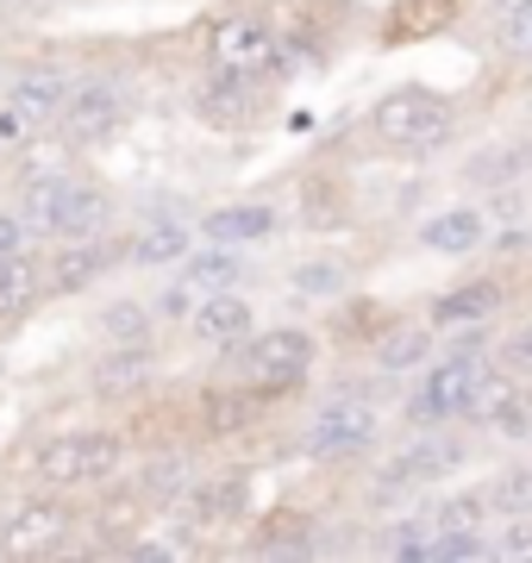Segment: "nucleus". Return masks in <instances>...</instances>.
Instances as JSON below:
<instances>
[{"mask_svg":"<svg viewBox=\"0 0 532 563\" xmlns=\"http://www.w3.org/2000/svg\"><path fill=\"white\" fill-rule=\"evenodd\" d=\"M345 288V269L339 263H308V269H295V295H339Z\"/></svg>","mask_w":532,"mask_h":563,"instance_id":"obj_31","label":"nucleus"},{"mask_svg":"<svg viewBox=\"0 0 532 563\" xmlns=\"http://www.w3.org/2000/svg\"><path fill=\"white\" fill-rule=\"evenodd\" d=\"M144 369H151V344H132L125 357L101 363V395H125V388H138Z\"/></svg>","mask_w":532,"mask_h":563,"instance_id":"obj_25","label":"nucleus"},{"mask_svg":"<svg viewBox=\"0 0 532 563\" xmlns=\"http://www.w3.org/2000/svg\"><path fill=\"white\" fill-rule=\"evenodd\" d=\"M489 514H495V507H489V488H476V495H451V501L439 507V526H445V532H476Z\"/></svg>","mask_w":532,"mask_h":563,"instance_id":"obj_26","label":"nucleus"},{"mask_svg":"<svg viewBox=\"0 0 532 563\" xmlns=\"http://www.w3.org/2000/svg\"><path fill=\"white\" fill-rule=\"evenodd\" d=\"M483 363L470 357V351H457V357H445L439 369L426 376V395H420V413H432V420H451V413H470L476 388H483Z\"/></svg>","mask_w":532,"mask_h":563,"instance_id":"obj_6","label":"nucleus"},{"mask_svg":"<svg viewBox=\"0 0 532 563\" xmlns=\"http://www.w3.org/2000/svg\"><path fill=\"white\" fill-rule=\"evenodd\" d=\"M376 439V407L369 401H332L320 420L308 426V451L332 457V451H357V444Z\"/></svg>","mask_w":532,"mask_h":563,"instance_id":"obj_7","label":"nucleus"},{"mask_svg":"<svg viewBox=\"0 0 532 563\" xmlns=\"http://www.w3.org/2000/svg\"><path fill=\"white\" fill-rule=\"evenodd\" d=\"M426 558H432V563H464V558H483V539H476V532H445V526H439V539L426 544Z\"/></svg>","mask_w":532,"mask_h":563,"instance_id":"obj_29","label":"nucleus"},{"mask_svg":"<svg viewBox=\"0 0 532 563\" xmlns=\"http://www.w3.org/2000/svg\"><path fill=\"white\" fill-rule=\"evenodd\" d=\"M251 413H257V395H207L201 401V420L207 432H239V426H251Z\"/></svg>","mask_w":532,"mask_h":563,"instance_id":"obj_23","label":"nucleus"},{"mask_svg":"<svg viewBox=\"0 0 532 563\" xmlns=\"http://www.w3.org/2000/svg\"><path fill=\"white\" fill-rule=\"evenodd\" d=\"M389 551H395V558H426V526H420V520H401V532L389 539Z\"/></svg>","mask_w":532,"mask_h":563,"instance_id":"obj_35","label":"nucleus"},{"mask_svg":"<svg viewBox=\"0 0 532 563\" xmlns=\"http://www.w3.org/2000/svg\"><path fill=\"white\" fill-rule=\"evenodd\" d=\"M376 132L389 144H401V151H432L451 132V107L439 95H426V88H401V95H389L376 107Z\"/></svg>","mask_w":532,"mask_h":563,"instance_id":"obj_2","label":"nucleus"},{"mask_svg":"<svg viewBox=\"0 0 532 563\" xmlns=\"http://www.w3.org/2000/svg\"><path fill=\"white\" fill-rule=\"evenodd\" d=\"M113 125H120V95L113 88H82L63 107V139L69 144H101Z\"/></svg>","mask_w":532,"mask_h":563,"instance_id":"obj_9","label":"nucleus"},{"mask_svg":"<svg viewBox=\"0 0 532 563\" xmlns=\"http://www.w3.org/2000/svg\"><path fill=\"white\" fill-rule=\"evenodd\" d=\"M13 101L25 107V113H32V120H57L63 107H69V76H63V69H25L20 81H13Z\"/></svg>","mask_w":532,"mask_h":563,"instance_id":"obj_15","label":"nucleus"},{"mask_svg":"<svg viewBox=\"0 0 532 563\" xmlns=\"http://www.w3.org/2000/svg\"><path fill=\"white\" fill-rule=\"evenodd\" d=\"M32 125H38V120H32L20 101H7V107H0V151H20V144L32 139Z\"/></svg>","mask_w":532,"mask_h":563,"instance_id":"obj_32","label":"nucleus"},{"mask_svg":"<svg viewBox=\"0 0 532 563\" xmlns=\"http://www.w3.org/2000/svg\"><path fill=\"white\" fill-rule=\"evenodd\" d=\"M63 526H69V514H63L57 501H32V507H20V520L7 526L0 544H7L13 558H44V551H57Z\"/></svg>","mask_w":532,"mask_h":563,"instance_id":"obj_10","label":"nucleus"},{"mask_svg":"<svg viewBox=\"0 0 532 563\" xmlns=\"http://www.w3.org/2000/svg\"><path fill=\"white\" fill-rule=\"evenodd\" d=\"M201 232L213 244H257V239H269V232H276V207H264V201L220 207V213H207Z\"/></svg>","mask_w":532,"mask_h":563,"instance_id":"obj_13","label":"nucleus"},{"mask_svg":"<svg viewBox=\"0 0 532 563\" xmlns=\"http://www.w3.org/2000/svg\"><path fill=\"white\" fill-rule=\"evenodd\" d=\"M195 107H201V120H213V125H239V120L251 113V76H239V69H220V63H213V76L201 81Z\"/></svg>","mask_w":532,"mask_h":563,"instance_id":"obj_12","label":"nucleus"},{"mask_svg":"<svg viewBox=\"0 0 532 563\" xmlns=\"http://www.w3.org/2000/svg\"><path fill=\"white\" fill-rule=\"evenodd\" d=\"M501 558H532V532L527 526H513L508 539H501Z\"/></svg>","mask_w":532,"mask_h":563,"instance_id":"obj_37","label":"nucleus"},{"mask_svg":"<svg viewBox=\"0 0 532 563\" xmlns=\"http://www.w3.org/2000/svg\"><path fill=\"white\" fill-rule=\"evenodd\" d=\"M508 363H520V369H532V325H520L508 339Z\"/></svg>","mask_w":532,"mask_h":563,"instance_id":"obj_36","label":"nucleus"},{"mask_svg":"<svg viewBox=\"0 0 532 563\" xmlns=\"http://www.w3.org/2000/svg\"><path fill=\"white\" fill-rule=\"evenodd\" d=\"M113 463H120V439H107V432H76V439H51L38 451V476L44 483H101L113 476Z\"/></svg>","mask_w":532,"mask_h":563,"instance_id":"obj_4","label":"nucleus"},{"mask_svg":"<svg viewBox=\"0 0 532 563\" xmlns=\"http://www.w3.org/2000/svg\"><path fill=\"white\" fill-rule=\"evenodd\" d=\"M513 169H527V151H483L470 163V181H513Z\"/></svg>","mask_w":532,"mask_h":563,"instance_id":"obj_30","label":"nucleus"},{"mask_svg":"<svg viewBox=\"0 0 532 563\" xmlns=\"http://www.w3.org/2000/svg\"><path fill=\"white\" fill-rule=\"evenodd\" d=\"M439 7H457V0H408V7H401V13H395V32H432V13H439Z\"/></svg>","mask_w":532,"mask_h":563,"instance_id":"obj_34","label":"nucleus"},{"mask_svg":"<svg viewBox=\"0 0 532 563\" xmlns=\"http://www.w3.org/2000/svg\"><path fill=\"white\" fill-rule=\"evenodd\" d=\"M495 307H501V288H495V282H470V288H457V295H445V301L432 307V320L439 325H476V320H489Z\"/></svg>","mask_w":532,"mask_h":563,"instance_id":"obj_19","label":"nucleus"},{"mask_svg":"<svg viewBox=\"0 0 532 563\" xmlns=\"http://www.w3.org/2000/svg\"><path fill=\"white\" fill-rule=\"evenodd\" d=\"M489 507H501V514H532V470H501L489 483Z\"/></svg>","mask_w":532,"mask_h":563,"instance_id":"obj_27","label":"nucleus"},{"mask_svg":"<svg viewBox=\"0 0 532 563\" xmlns=\"http://www.w3.org/2000/svg\"><path fill=\"white\" fill-rule=\"evenodd\" d=\"M7 251H20V225L0 213V257H7Z\"/></svg>","mask_w":532,"mask_h":563,"instance_id":"obj_38","label":"nucleus"},{"mask_svg":"<svg viewBox=\"0 0 532 563\" xmlns=\"http://www.w3.org/2000/svg\"><path fill=\"white\" fill-rule=\"evenodd\" d=\"M107 263H113V251H107V244H76V251H57V257H51L44 282H51L57 295H76V288H88V282L101 276Z\"/></svg>","mask_w":532,"mask_h":563,"instance_id":"obj_16","label":"nucleus"},{"mask_svg":"<svg viewBox=\"0 0 532 563\" xmlns=\"http://www.w3.org/2000/svg\"><path fill=\"white\" fill-rule=\"evenodd\" d=\"M282 57V44L264 20H225L213 25V63L220 69H239V76H269Z\"/></svg>","mask_w":532,"mask_h":563,"instance_id":"obj_5","label":"nucleus"},{"mask_svg":"<svg viewBox=\"0 0 532 563\" xmlns=\"http://www.w3.org/2000/svg\"><path fill=\"white\" fill-rule=\"evenodd\" d=\"M495 13H513V7H532V0H489Z\"/></svg>","mask_w":532,"mask_h":563,"instance_id":"obj_39","label":"nucleus"},{"mask_svg":"<svg viewBox=\"0 0 532 563\" xmlns=\"http://www.w3.org/2000/svg\"><path fill=\"white\" fill-rule=\"evenodd\" d=\"M239 276H245V263L232 257V251H207V257H188V288L195 295H220V288H239Z\"/></svg>","mask_w":532,"mask_h":563,"instance_id":"obj_20","label":"nucleus"},{"mask_svg":"<svg viewBox=\"0 0 532 563\" xmlns=\"http://www.w3.org/2000/svg\"><path fill=\"white\" fill-rule=\"evenodd\" d=\"M495 38L508 57H532V7H513V13H495Z\"/></svg>","mask_w":532,"mask_h":563,"instance_id":"obj_28","label":"nucleus"},{"mask_svg":"<svg viewBox=\"0 0 532 563\" xmlns=\"http://www.w3.org/2000/svg\"><path fill=\"white\" fill-rule=\"evenodd\" d=\"M426 325H395V332H383V344H376V363L383 369H413V363L426 357Z\"/></svg>","mask_w":532,"mask_h":563,"instance_id":"obj_22","label":"nucleus"},{"mask_svg":"<svg viewBox=\"0 0 532 563\" xmlns=\"http://www.w3.org/2000/svg\"><path fill=\"white\" fill-rule=\"evenodd\" d=\"M195 339H201V344H239V339H251V307L239 301L232 288L201 295V307H195Z\"/></svg>","mask_w":532,"mask_h":563,"instance_id":"obj_11","label":"nucleus"},{"mask_svg":"<svg viewBox=\"0 0 532 563\" xmlns=\"http://www.w3.org/2000/svg\"><path fill=\"white\" fill-rule=\"evenodd\" d=\"M132 257L138 263H176V257H188V225H176V220H157V225H144L138 232V244H132Z\"/></svg>","mask_w":532,"mask_h":563,"instance_id":"obj_21","label":"nucleus"},{"mask_svg":"<svg viewBox=\"0 0 532 563\" xmlns=\"http://www.w3.org/2000/svg\"><path fill=\"white\" fill-rule=\"evenodd\" d=\"M420 239H426L432 251L464 257V251H476V244H483V213H470V207H451V213H439V220L420 225Z\"/></svg>","mask_w":532,"mask_h":563,"instance_id":"obj_18","label":"nucleus"},{"mask_svg":"<svg viewBox=\"0 0 532 563\" xmlns=\"http://www.w3.org/2000/svg\"><path fill=\"white\" fill-rule=\"evenodd\" d=\"M464 463V444L457 439H426V444H408L401 457L383 470V495L389 488H413V483H432V476H451Z\"/></svg>","mask_w":532,"mask_h":563,"instance_id":"obj_8","label":"nucleus"},{"mask_svg":"<svg viewBox=\"0 0 532 563\" xmlns=\"http://www.w3.org/2000/svg\"><path fill=\"white\" fill-rule=\"evenodd\" d=\"M144 495H151V501L182 495V463H144Z\"/></svg>","mask_w":532,"mask_h":563,"instance_id":"obj_33","label":"nucleus"},{"mask_svg":"<svg viewBox=\"0 0 532 563\" xmlns=\"http://www.w3.org/2000/svg\"><path fill=\"white\" fill-rule=\"evenodd\" d=\"M101 220H107V201L88 188V181L44 176V169L25 176V225H38V232H63V239H88Z\"/></svg>","mask_w":532,"mask_h":563,"instance_id":"obj_1","label":"nucleus"},{"mask_svg":"<svg viewBox=\"0 0 532 563\" xmlns=\"http://www.w3.org/2000/svg\"><path fill=\"white\" fill-rule=\"evenodd\" d=\"M38 295H44V269L32 257H20V251H7V257H0V325L32 313Z\"/></svg>","mask_w":532,"mask_h":563,"instance_id":"obj_14","label":"nucleus"},{"mask_svg":"<svg viewBox=\"0 0 532 563\" xmlns=\"http://www.w3.org/2000/svg\"><path fill=\"white\" fill-rule=\"evenodd\" d=\"M101 332L113 344H144V339H151V313H144L138 301H113L101 313Z\"/></svg>","mask_w":532,"mask_h":563,"instance_id":"obj_24","label":"nucleus"},{"mask_svg":"<svg viewBox=\"0 0 532 563\" xmlns=\"http://www.w3.org/2000/svg\"><path fill=\"white\" fill-rule=\"evenodd\" d=\"M308 363H313L308 332H264L245 351V388L251 395H282V388H295L308 376Z\"/></svg>","mask_w":532,"mask_h":563,"instance_id":"obj_3","label":"nucleus"},{"mask_svg":"<svg viewBox=\"0 0 532 563\" xmlns=\"http://www.w3.org/2000/svg\"><path fill=\"white\" fill-rule=\"evenodd\" d=\"M245 470H225V476H213V483H201L195 495H188V507H195V520L201 526H220V520H232L239 507H245Z\"/></svg>","mask_w":532,"mask_h":563,"instance_id":"obj_17","label":"nucleus"}]
</instances>
